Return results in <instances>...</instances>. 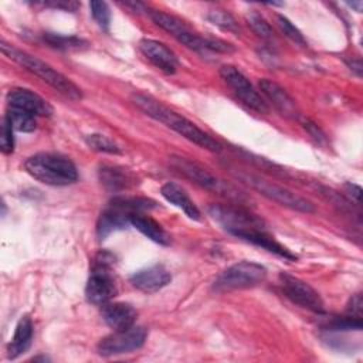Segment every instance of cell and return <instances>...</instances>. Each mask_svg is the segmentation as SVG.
Masks as SVG:
<instances>
[{
  "label": "cell",
  "instance_id": "cell-1",
  "mask_svg": "<svg viewBox=\"0 0 363 363\" xmlns=\"http://www.w3.org/2000/svg\"><path fill=\"white\" fill-rule=\"evenodd\" d=\"M130 101L143 113H146L147 116L153 118L157 122L164 123L167 128L177 132L180 136L186 138L187 140L196 143L197 146L210 152L221 150V145L214 138H211L208 133L201 130L187 118L182 116L180 113L174 112L169 106L163 105L160 101L145 94H132Z\"/></svg>",
  "mask_w": 363,
  "mask_h": 363
},
{
  "label": "cell",
  "instance_id": "cell-2",
  "mask_svg": "<svg viewBox=\"0 0 363 363\" xmlns=\"http://www.w3.org/2000/svg\"><path fill=\"white\" fill-rule=\"evenodd\" d=\"M1 51L13 61L24 67L31 74L41 78L44 82H47L50 86H52L55 91L62 94L64 96L78 101L82 98V91L79 86H77L69 78H67L64 74L54 69L50 64L44 62L35 55H31L26 51H21L11 44H7L6 41H1Z\"/></svg>",
  "mask_w": 363,
  "mask_h": 363
},
{
  "label": "cell",
  "instance_id": "cell-3",
  "mask_svg": "<svg viewBox=\"0 0 363 363\" xmlns=\"http://www.w3.org/2000/svg\"><path fill=\"white\" fill-rule=\"evenodd\" d=\"M24 169L31 177L48 186H68L78 180L75 164L57 153H35L27 157Z\"/></svg>",
  "mask_w": 363,
  "mask_h": 363
},
{
  "label": "cell",
  "instance_id": "cell-4",
  "mask_svg": "<svg viewBox=\"0 0 363 363\" xmlns=\"http://www.w3.org/2000/svg\"><path fill=\"white\" fill-rule=\"evenodd\" d=\"M115 257L108 251H99L91 262V274L85 286L86 301L94 305H105L116 295L113 279Z\"/></svg>",
  "mask_w": 363,
  "mask_h": 363
},
{
  "label": "cell",
  "instance_id": "cell-5",
  "mask_svg": "<svg viewBox=\"0 0 363 363\" xmlns=\"http://www.w3.org/2000/svg\"><path fill=\"white\" fill-rule=\"evenodd\" d=\"M237 177L241 182H245L250 187H252L254 190H257L259 194L265 196L267 199L288 207L291 210H296V211H302V213H313L315 211V206L305 197L274 183L269 180H265L259 176L255 174H248V173H237Z\"/></svg>",
  "mask_w": 363,
  "mask_h": 363
},
{
  "label": "cell",
  "instance_id": "cell-6",
  "mask_svg": "<svg viewBox=\"0 0 363 363\" xmlns=\"http://www.w3.org/2000/svg\"><path fill=\"white\" fill-rule=\"evenodd\" d=\"M267 277V269L261 264L251 261H240L224 269L213 282V288L218 292L252 288L261 284Z\"/></svg>",
  "mask_w": 363,
  "mask_h": 363
},
{
  "label": "cell",
  "instance_id": "cell-7",
  "mask_svg": "<svg viewBox=\"0 0 363 363\" xmlns=\"http://www.w3.org/2000/svg\"><path fill=\"white\" fill-rule=\"evenodd\" d=\"M210 217L234 237L248 230H264V221L257 216L233 206L211 204L207 208Z\"/></svg>",
  "mask_w": 363,
  "mask_h": 363
},
{
  "label": "cell",
  "instance_id": "cell-8",
  "mask_svg": "<svg viewBox=\"0 0 363 363\" xmlns=\"http://www.w3.org/2000/svg\"><path fill=\"white\" fill-rule=\"evenodd\" d=\"M147 336V329L140 325H132L126 329L113 330L111 335L102 337L96 346L102 356H115L129 353L143 346Z\"/></svg>",
  "mask_w": 363,
  "mask_h": 363
},
{
  "label": "cell",
  "instance_id": "cell-9",
  "mask_svg": "<svg viewBox=\"0 0 363 363\" xmlns=\"http://www.w3.org/2000/svg\"><path fill=\"white\" fill-rule=\"evenodd\" d=\"M149 14L156 26L167 31L179 43L184 44L190 50L206 54V37H201L197 33H194L184 21H182L176 16H172L160 10H150Z\"/></svg>",
  "mask_w": 363,
  "mask_h": 363
},
{
  "label": "cell",
  "instance_id": "cell-10",
  "mask_svg": "<svg viewBox=\"0 0 363 363\" xmlns=\"http://www.w3.org/2000/svg\"><path fill=\"white\" fill-rule=\"evenodd\" d=\"M279 286L284 292V295L294 303L299 305L301 308H305L308 311H312L315 313H323L325 305L320 298V295L305 281L286 274H279Z\"/></svg>",
  "mask_w": 363,
  "mask_h": 363
},
{
  "label": "cell",
  "instance_id": "cell-11",
  "mask_svg": "<svg viewBox=\"0 0 363 363\" xmlns=\"http://www.w3.org/2000/svg\"><path fill=\"white\" fill-rule=\"evenodd\" d=\"M220 75L224 79V82L234 91V94L251 109L259 112V113H267L268 112V105L267 102L261 98V95L255 91L250 79L235 67L233 65H223L220 68Z\"/></svg>",
  "mask_w": 363,
  "mask_h": 363
},
{
  "label": "cell",
  "instance_id": "cell-12",
  "mask_svg": "<svg viewBox=\"0 0 363 363\" xmlns=\"http://www.w3.org/2000/svg\"><path fill=\"white\" fill-rule=\"evenodd\" d=\"M169 164L172 169H174L179 174L184 176L190 182L196 183L197 186L216 191V193H228L233 190L227 184H224L221 180H218L214 174H211L207 169L200 166L196 162L189 160L187 157L183 156H170L169 157Z\"/></svg>",
  "mask_w": 363,
  "mask_h": 363
},
{
  "label": "cell",
  "instance_id": "cell-13",
  "mask_svg": "<svg viewBox=\"0 0 363 363\" xmlns=\"http://www.w3.org/2000/svg\"><path fill=\"white\" fill-rule=\"evenodd\" d=\"M7 104L9 108L18 109L23 112H27L30 115L37 116H50L52 113L51 105L37 95L35 92L24 88H14L7 92Z\"/></svg>",
  "mask_w": 363,
  "mask_h": 363
},
{
  "label": "cell",
  "instance_id": "cell-14",
  "mask_svg": "<svg viewBox=\"0 0 363 363\" xmlns=\"http://www.w3.org/2000/svg\"><path fill=\"white\" fill-rule=\"evenodd\" d=\"M259 89L282 116L288 119H301V111L295 99L281 85L271 79L262 78L259 81Z\"/></svg>",
  "mask_w": 363,
  "mask_h": 363
},
{
  "label": "cell",
  "instance_id": "cell-15",
  "mask_svg": "<svg viewBox=\"0 0 363 363\" xmlns=\"http://www.w3.org/2000/svg\"><path fill=\"white\" fill-rule=\"evenodd\" d=\"M139 50L155 67H157L163 72L166 74L176 72V68L179 65L177 57L163 43L152 38H142L139 41Z\"/></svg>",
  "mask_w": 363,
  "mask_h": 363
},
{
  "label": "cell",
  "instance_id": "cell-16",
  "mask_svg": "<svg viewBox=\"0 0 363 363\" xmlns=\"http://www.w3.org/2000/svg\"><path fill=\"white\" fill-rule=\"evenodd\" d=\"M129 281L136 289L146 294H153L164 288L172 281V275L163 265L156 264L133 272Z\"/></svg>",
  "mask_w": 363,
  "mask_h": 363
},
{
  "label": "cell",
  "instance_id": "cell-17",
  "mask_svg": "<svg viewBox=\"0 0 363 363\" xmlns=\"http://www.w3.org/2000/svg\"><path fill=\"white\" fill-rule=\"evenodd\" d=\"M101 315L109 328H112L113 330H121L135 325L138 312L130 303L108 302L102 305Z\"/></svg>",
  "mask_w": 363,
  "mask_h": 363
},
{
  "label": "cell",
  "instance_id": "cell-18",
  "mask_svg": "<svg viewBox=\"0 0 363 363\" xmlns=\"http://www.w3.org/2000/svg\"><path fill=\"white\" fill-rule=\"evenodd\" d=\"M98 176H99L101 184L111 191L126 190L136 184V177L128 169H123L119 166L104 164L99 167Z\"/></svg>",
  "mask_w": 363,
  "mask_h": 363
},
{
  "label": "cell",
  "instance_id": "cell-19",
  "mask_svg": "<svg viewBox=\"0 0 363 363\" xmlns=\"http://www.w3.org/2000/svg\"><path fill=\"white\" fill-rule=\"evenodd\" d=\"M235 237L247 241V242H251L254 245H258L278 257H282L285 259H289V261H295L296 259V255L292 254L288 248H285L282 244H279L274 237H271L265 230H248V231H242V233H238Z\"/></svg>",
  "mask_w": 363,
  "mask_h": 363
},
{
  "label": "cell",
  "instance_id": "cell-20",
  "mask_svg": "<svg viewBox=\"0 0 363 363\" xmlns=\"http://www.w3.org/2000/svg\"><path fill=\"white\" fill-rule=\"evenodd\" d=\"M128 225H130V214L109 204V207L104 210L98 218L96 235L99 240H104L111 233L123 230Z\"/></svg>",
  "mask_w": 363,
  "mask_h": 363
},
{
  "label": "cell",
  "instance_id": "cell-21",
  "mask_svg": "<svg viewBox=\"0 0 363 363\" xmlns=\"http://www.w3.org/2000/svg\"><path fill=\"white\" fill-rule=\"evenodd\" d=\"M160 193L162 196L172 203L173 206L179 207L189 218L199 221L200 220V210L197 208V206L193 203V200L189 197V194L176 183H164L160 187Z\"/></svg>",
  "mask_w": 363,
  "mask_h": 363
},
{
  "label": "cell",
  "instance_id": "cell-22",
  "mask_svg": "<svg viewBox=\"0 0 363 363\" xmlns=\"http://www.w3.org/2000/svg\"><path fill=\"white\" fill-rule=\"evenodd\" d=\"M33 320L28 315H24L20 318L16 329H14V335L9 343L7 347V357L9 359H16L20 354H23L31 345L33 340Z\"/></svg>",
  "mask_w": 363,
  "mask_h": 363
},
{
  "label": "cell",
  "instance_id": "cell-23",
  "mask_svg": "<svg viewBox=\"0 0 363 363\" xmlns=\"http://www.w3.org/2000/svg\"><path fill=\"white\" fill-rule=\"evenodd\" d=\"M130 225L139 230L143 235L150 238L152 241L162 244V245H169L170 244V235L166 233V230L153 218L143 213L132 214L130 216Z\"/></svg>",
  "mask_w": 363,
  "mask_h": 363
},
{
  "label": "cell",
  "instance_id": "cell-24",
  "mask_svg": "<svg viewBox=\"0 0 363 363\" xmlns=\"http://www.w3.org/2000/svg\"><path fill=\"white\" fill-rule=\"evenodd\" d=\"M111 206L121 208L128 214H138L145 213L156 207V203L146 197H128V196H118L111 200Z\"/></svg>",
  "mask_w": 363,
  "mask_h": 363
},
{
  "label": "cell",
  "instance_id": "cell-25",
  "mask_svg": "<svg viewBox=\"0 0 363 363\" xmlns=\"http://www.w3.org/2000/svg\"><path fill=\"white\" fill-rule=\"evenodd\" d=\"M43 40L51 47L58 50H78L88 45L85 40L77 35H64V34H55V33H44Z\"/></svg>",
  "mask_w": 363,
  "mask_h": 363
},
{
  "label": "cell",
  "instance_id": "cell-26",
  "mask_svg": "<svg viewBox=\"0 0 363 363\" xmlns=\"http://www.w3.org/2000/svg\"><path fill=\"white\" fill-rule=\"evenodd\" d=\"M206 18L213 24V26H217L220 27L221 30L224 31H228V33H233V34H238L240 33V26L238 23L235 21V18L225 10H221V9H213V10H208Z\"/></svg>",
  "mask_w": 363,
  "mask_h": 363
},
{
  "label": "cell",
  "instance_id": "cell-27",
  "mask_svg": "<svg viewBox=\"0 0 363 363\" xmlns=\"http://www.w3.org/2000/svg\"><path fill=\"white\" fill-rule=\"evenodd\" d=\"M6 118L11 123L13 129L18 130V132H33L37 128L35 116L30 115L27 112L18 111V109L9 108V111L6 113Z\"/></svg>",
  "mask_w": 363,
  "mask_h": 363
},
{
  "label": "cell",
  "instance_id": "cell-28",
  "mask_svg": "<svg viewBox=\"0 0 363 363\" xmlns=\"http://www.w3.org/2000/svg\"><path fill=\"white\" fill-rule=\"evenodd\" d=\"M245 18H247V23L251 27V30L258 37H261L262 40H267V41L274 40V31H272L271 26L261 14H258L257 11H250Z\"/></svg>",
  "mask_w": 363,
  "mask_h": 363
},
{
  "label": "cell",
  "instance_id": "cell-29",
  "mask_svg": "<svg viewBox=\"0 0 363 363\" xmlns=\"http://www.w3.org/2000/svg\"><path fill=\"white\" fill-rule=\"evenodd\" d=\"M85 142L86 145L96 150V152H104V153H112V155H118L121 153V147L113 142L111 140L108 136L105 135H101V133H92V135H88L85 138Z\"/></svg>",
  "mask_w": 363,
  "mask_h": 363
},
{
  "label": "cell",
  "instance_id": "cell-30",
  "mask_svg": "<svg viewBox=\"0 0 363 363\" xmlns=\"http://www.w3.org/2000/svg\"><path fill=\"white\" fill-rule=\"evenodd\" d=\"M89 9H91V14L94 17V20L96 21V24L108 31L109 30V24H111V11L109 7L105 1H99V0H92L89 3Z\"/></svg>",
  "mask_w": 363,
  "mask_h": 363
},
{
  "label": "cell",
  "instance_id": "cell-31",
  "mask_svg": "<svg viewBox=\"0 0 363 363\" xmlns=\"http://www.w3.org/2000/svg\"><path fill=\"white\" fill-rule=\"evenodd\" d=\"M362 318H354V316H337L333 318L328 325V330H335V332H345V330H360L362 329Z\"/></svg>",
  "mask_w": 363,
  "mask_h": 363
},
{
  "label": "cell",
  "instance_id": "cell-32",
  "mask_svg": "<svg viewBox=\"0 0 363 363\" xmlns=\"http://www.w3.org/2000/svg\"><path fill=\"white\" fill-rule=\"evenodd\" d=\"M277 23H278V27L281 28V31L284 33L285 37H288L295 44H299V45H303V47L306 45V40H305L303 34L301 33V30L298 27H295L292 24V21L289 18L279 14V16H277Z\"/></svg>",
  "mask_w": 363,
  "mask_h": 363
},
{
  "label": "cell",
  "instance_id": "cell-33",
  "mask_svg": "<svg viewBox=\"0 0 363 363\" xmlns=\"http://www.w3.org/2000/svg\"><path fill=\"white\" fill-rule=\"evenodd\" d=\"M13 126L11 123L7 121V118L4 116L1 121V136H0V146H1V152L9 155L13 152L14 149V138H13Z\"/></svg>",
  "mask_w": 363,
  "mask_h": 363
},
{
  "label": "cell",
  "instance_id": "cell-34",
  "mask_svg": "<svg viewBox=\"0 0 363 363\" xmlns=\"http://www.w3.org/2000/svg\"><path fill=\"white\" fill-rule=\"evenodd\" d=\"M302 125H303L305 130L312 136V139H315V142H318V143H320V145L326 142L325 133L322 132V129H320L316 123L311 122L309 119H303V121H302Z\"/></svg>",
  "mask_w": 363,
  "mask_h": 363
},
{
  "label": "cell",
  "instance_id": "cell-35",
  "mask_svg": "<svg viewBox=\"0 0 363 363\" xmlns=\"http://www.w3.org/2000/svg\"><path fill=\"white\" fill-rule=\"evenodd\" d=\"M362 295L360 294H354L352 295L349 303H347V315L354 316V318H362Z\"/></svg>",
  "mask_w": 363,
  "mask_h": 363
},
{
  "label": "cell",
  "instance_id": "cell-36",
  "mask_svg": "<svg viewBox=\"0 0 363 363\" xmlns=\"http://www.w3.org/2000/svg\"><path fill=\"white\" fill-rule=\"evenodd\" d=\"M44 6L47 7H54V9H61V10H65V11H75L79 4L77 1H67V0H58V1H47V3H43Z\"/></svg>",
  "mask_w": 363,
  "mask_h": 363
},
{
  "label": "cell",
  "instance_id": "cell-37",
  "mask_svg": "<svg viewBox=\"0 0 363 363\" xmlns=\"http://www.w3.org/2000/svg\"><path fill=\"white\" fill-rule=\"evenodd\" d=\"M345 62L346 65L350 68V71H353L357 77H362V61L360 58L357 57H349V58H345Z\"/></svg>",
  "mask_w": 363,
  "mask_h": 363
},
{
  "label": "cell",
  "instance_id": "cell-38",
  "mask_svg": "<svg viewBox=\"0 0 363 363\" xmlns=\"http://www.w3.org/2000/svg\"><path fill=\"white\" fill-rule=\"evenodd\" d=\"M346 189H347V191L354 197V200H356V203H359V200H360V193H362V189L359 187V186H356V184H353V183H347L346 184Z\"/></svg>",
  "mask_w": 363,
  "mask_h": 363
},
{
  "label": "cell",
  "instance_id": "cell-39",
  "mask_svg": "<svg viewBox=\"0 0 363 363\" xmlns=\"http://www.w3.org/2000/svg\"><path fill=\"white\" fill-rule=\"evenodd\" d=\"M350 7H353V9H356V11L357 13H360L362 11V7H363V3L362 1H352V3H347Z\"/></svg>",
  "mask_w": 363,
  "mask_h": 363
}]
</instances>
